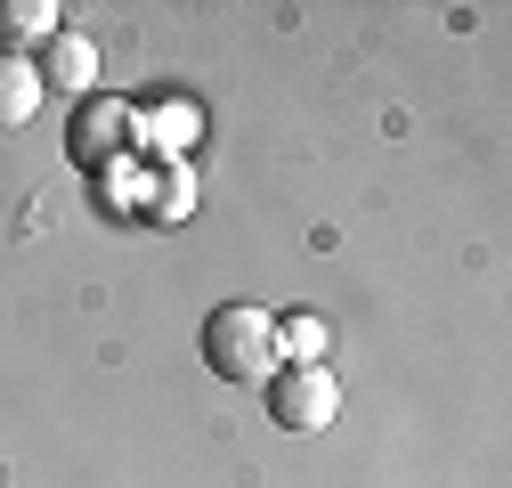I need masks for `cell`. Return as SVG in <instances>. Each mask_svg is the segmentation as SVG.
Instances as JSON below:
<instances>
[{"label":"cell","instance_id":"cell-7","mask_svg":"<svg viewBox=\"0 0 512 488\" xmlns=\"http://www.w3.org/2000/svg\"><path fill=\"white\" fill-rule=\"evenodd\" d=\"M326 318H309V310H293V318H277V358L285 366H326Z\"/></svg>","mask_w":512,"mask_h":488},{"label":"cell","instance_id":"cell-3","mask_svg":"<svg viewBox=\"0 0 512 488\" xmlns=\"http://www.w3.org/2000/svg\"><path fill=\"white\" fill-rule=\"evenodd\" d=\"M33 74H41V90L98 98V41H90V33H66V25H57V41L33 57Z\"/></svg>","mask_w":512,"mask_h":488},{"label":"cell","instance_id":"cell-2","mask_svg":"<svg viewBox=\"0 0 512 488\" xmlns=\"http://www.w3.org/2000/svg\"><path fill=\"white\" fill-rule=\"evenodd\" d=\"M269 415L285 423V432H326V423L342 415L334 366H277L269 375Z\"/></svg>","mask_w":512,"mask_h":488},{"label":"cell","instance_id":"cell-1","mask_svg":"<svg viewBox=\"0 0 512 488\" xmlns=\"http://www.w3.org/2000/svg\"><path fill=\"white\" fill-rule=\"evenodd\" d=\"M204 366L236 391H269V375L285 366L277 358V310H261V301H220L204 318Z\"/></svg>","mask_w":512,"mask_h":488},{"label":"cell","instance_id":"cell-5","mask_svg":"<svg viewBox=\"0 0 512 488\" xmlns=\"http://www.w3.org/2000/svg\"><path fill=\"white\" fill-rule=\"evenodd\" d=\"M57 17H66L57 0H0V57H25L33 66V57L57 41Z\"/></svg>","mask_w":512,"mask_h":488},{"label":"cell","instance_id":"cell-6","mask_svg":"<svg viewBox=\"0 0 512 488\" xmlns=\"http://www.w3.org/2000/svg\"><path fill=\"white\" fill-rule=\"evenodd\" d=\"M33 114H41V74L25 57H0V131H25Z\"/></svg>","mask_w":512,"mask_h":488},{"label":"cell","instance_id":"cell-4","mask_svg":"<svg viewBox=\"0 0 512 488\" xmlns=\"http://www.w3.org/2000/svg\"><path fill=\"white\" fill-rule=\"evenodd\" d=\"M131 106H122V98H82V114H74V131H66V147L82 155V163H106L122 139H131Z\"/></svg>","mask_w":512,"mask_h":488}]
</instances>
